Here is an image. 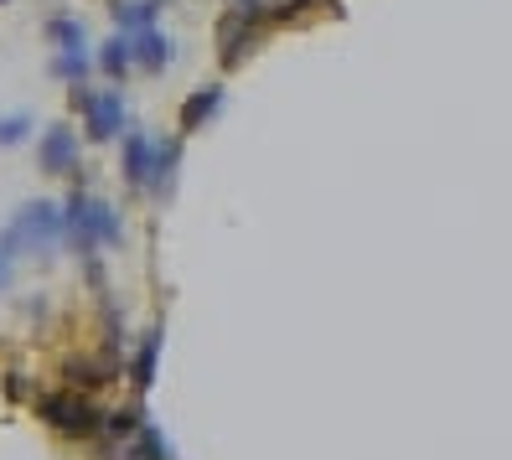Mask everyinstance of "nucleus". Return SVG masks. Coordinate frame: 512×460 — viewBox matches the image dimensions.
<instances>
[{
    "label": "nucleus",
    "mask_w": 512,
    "mask_h": 460,
    "mask_svg": "<svg viewBox=\"0 0 512 460\" xmlns=\"http://www.w3.org/2000/svg\"><path fill=\"white\" fill-rule=\"evenodd\" d=\"M63 238L73 243L78 254H94V249H114L119 238H125V228H119L114 207L104 197H88L83 187L63 202Z\"/></svg>",
    "instance_id": "1"
},
{
    "label": "nucleus",
    "mask_w": 512,
    "mask_h": 460,
    "mask_svg": "<svg viewBox=\"0 0 512 460\" xmlns=\"http://www.w3.org/2000/svg\"><path fill=\"white\" fill-rule=\"evenodd\" d=\"M57 243H63V207L57 202H26L16 218L6 223V233H0V254H52Z\"/></svg>",
    "instance_id": "2"
},
{
    "label": "nucleus",
    "mask_w": 512,
    "mask_h": 460,
    "mask_svg": "<svg viewBox=\"0 0 512 460\" xmlns=\"http://www.w3.org/2000/svg\"><path fill=\"white\" fill-rule=\"evenodd\" d=\"M37 414H42V424L57 429V435L83 440V435H99L109 409H99L94 398L78 393V388H57V393H42V398H37Z\"/></svg>",
    "instance_id": "3"
},
{
    "label": "nucleus",
    "mask_w": 512,
    "mask_h": 460,
    "mask_svg": "<svg viewBox=\"0 0 512 460\" xmlns=\"http://www.w3.org/2000/svg\"><path fill=\"white\" fill-rule=\"evenodd\" d=\"M73 104L83 109V130H88V140L94 145H109V140H119L125 135V99L119 94H109V88H83V83H73Z\"/></svg>",
    "instance_id": "4"
},
{
    "label": "nucleus",
    "mask_w": 512,
    "mask_h": 460,
    "mask_svg": "<svg viewBox=\"0 0 512 460\" xmlns=\"http://www.w3.org/2000/svg\"><path fill=\"white\" fill-rule=\"evenodd\" d=\"M37 161H42L47 176H68V171L78 166V130L68 125V119H52V125L42 130Z\"/></svg>",
    "instance_id": "5"
},
{
    "label": "nucleus",
    "mask_w": 512,
    "mask_h": 460,
    "mask_svg": "<svg viewBox=\"0 0 512 460\" xmlns=\"http://www.w3.org/2000/svg\"><path fill=\"white\" fill-rule=\"evenodd\" d=\"M125 47H130V63L140 73H166L171 68V37L161 26H140V32L125 37Z\"/></svg>",
    "instance_id": "6"
},
{
    "label": "nucleus",
    "mask_w": 512,
    "mask_h": 460,
    "mask_svg": "<svg viewBox=\"0 0 512 460\" xmlns=\"http://www.w3.org/2000/svg\"><path fill=\"white\" fill-rule=\"evenodd\" d=\"M119 171H125V181L140 192L150 187V176H156V140H150L145 130H130L125 135V156H119Z\"/></svg>",
    "instance_id": "7"
},
{
    "label": "nucleus",
    "mask_w": 512,
    "mask_h": 460,
    "mask_svg": "<svg viewBox=\"0 0 512 460\" xmlns=\"http://www.w3.org/2000/svg\"><path fill=\"white\" fill-rule=\"evenodd\" d=\"M249 47H254V21L238 16V11H228L223 26H218V57H223V68H238Z\"/></svg>",
    "instance_id": "8"
},
{
    "label": "nucleus",
    "mask_w": 512,
    "mask_h": 460,
    "mask_svg": "<svg viewBox=\"0 0 512 460\" xmlns=\"http://www.w3.org/2000/svg\"><path fill=\"white\" fill-rule=\"evenodd\" d=\"M223 109V83H207V88H197V94L182 104V130L192 135V130H202L207 119H213Z\"/></svg>",
    "instance_id": "9"
},
{
    "label": "nucleus",
    "mask_w": 512,
    "mask_h": 460,
    "mask_svg": "<svg viewBox=\"0 0 512 460\" xmlns=\"http://www.w3.org/2000/svg\"><path fill=\"white\" fill-rule=\"evenodd\" d=\"M166 0H114V21H119V32H140V26H156Z\"/></svg>",
    "instance_id": "10"
},
{
    "label": "nucleus",
    "mask_w": 512,
    "mask_h": 460,
    "mask_svg": "<svg viewBox=\"0 0 512 460\" xmlns=\"http://www.w3.org/2000/svg\"><path fill=\"white\" fill-rule=\"evenodd\" d=\"M156 362H161V326H150L135 347V388H150L156 383Z\"/></svg>",
    "instance_id": "11"
},
{
    "label": "nucleus",
    "mask_w": 512,
    "mask_h": 460,
    "mask_svg": "<svg viewBox=\"0 0 512 460\" xmlns=\"http://www.w3.org/2000/svg\"><path fill=\"white\" fill-rule=\"evenodd\" d=\"M47 42L57 52H73V47H88V26L78 16H47Z\"/></svg>",
    "instance_id": "12"
},
{
    "label": "nucleus",
    "mask_w": 512,
    "mask_h": 460,
    "mask_svg": "<svg viewBox=\"0 0 512 460\" xmlns=\"http://www.w3.org/2000/svg\"><path fill=\"white\" fill-rule=\"evenodd\" d=\"M52 73L63 78V83H88V73H94V57H88V47L57 52V57H52Z\"/></svg>",
    "instance_id": "13"
},
{
    "label": "nucleus",
    "mask_w": 512,
    "mask_h": 460,
    "mask_svg": "<svg viewBox=\"0 0 512 460\" xmlns=\"http://www.w3.org/2000/svg\"><path fill=\"white\" fill-rule=\"evenodd\" d=\"M176 161H182V140H166L156 145V176H150V192H171V181H176Z\"/></svg>",
    "instance_id": "14"
},
{
    "label": "nucleus",
    "mask_w": 512,
    "mask_h": 460,
    "mask_svg": "<svg viewBox=\"0 0 512 460\" xmlns=\"http://www.w3.org/2000/svg\"><path fill=\"white\" fill-rule=\"evenodd\" d=\"M125 460H171V445H166V435H161L156 424H140V435L125 450Z\"/></svg>",
    "instance_id": "15"
},
{
    "label": "nucleus",
    "mask_w": 512,
    "mask_h": 460,
    "mask_svg": "<svg viewBox=\"0 0 512 460\" xmlns=\"http://www.w3.org/2000/svg\"><path fill=\"white\" fill-rule=\"evenodd\" d=\"M63 378H68V388L83 393V388H104L114 373H104V367H99V362H88V357H73V362L63 367Z\"/></svg>",
    "instance_id": "16"
},
{
    "label": "nucleus",
    "mask_w": 512,
    "mask_h": 460,
    "mask_svg": "<svg viewBox=\"0 0 512 460\" xmlns=\"http://www.w3.org/2000/svg\"><path fill=\"white\" fill-rule=\"evenodd\" d=\"M99 68H104L109 78H125V73H130V47H125V37H109V42L99 47Z\"/></svg>",
    "instance_id": "17"
},
{
    "label": "nucleus",
    "mask_w": 512,
    "mask_h": 460,
    "mask_svg": "<svg viewBox=\"0 0 512 460\" xmlns=\"http://www.w3.org/2000/svg\"><path fill=\"white\" fill-rule=\"evenodd\" d=\"M32 135V114H0V145H21Z\"/></svg>",
    "instance_id": "18"
},
{
    "label": "nucleus",
    "mask_w": 512,
    "mask_h": 460,
    "mask_svg": "<svg viewBox=\"0 0 512 460\" xmlns=\"http://www.w3.org/2000/svg\"><path fill=\"white\" fill-rule=\"evenodd\" d=\"M11 264H16L11 254H0V290H6V285H11Z\"/></svg>",
    "instance_id": "19"
},
{
    "label": "nucleus",
    "mask_w": 512,
    "mask_h": 460,
    "mask_svg": "<svg viewBox=\"0 0 512 460\" xmlns=\"http://www.w3.org/2000/svg\"><path fill=\"white\" fill-rule=\"evenodd\" d=\"M0 6H11V0H0Z\"/></svg>",
    "instance_id": "20"
}]
</instances>
